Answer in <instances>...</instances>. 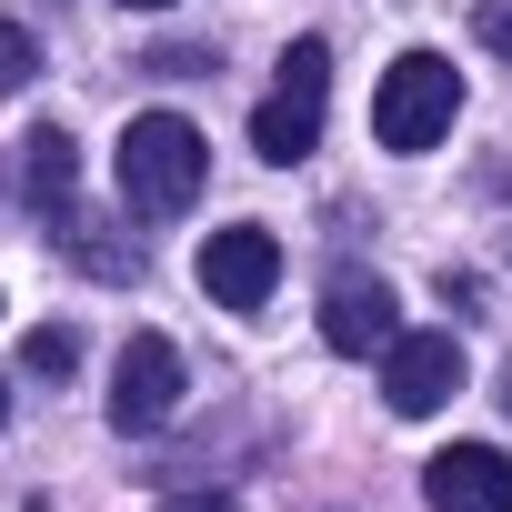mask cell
<instances>
[{
	"instance_id": "6da1fadb",
	"label": "cell",
	"mask_w": 512,
	"mask_h": 512,
	"mask_svg": "<svg viewBox=\"0 0 512 512\" xmlns=\"http://www.w3.org/2000/svg\"><path fill=\"white\" fill-rule=\"evenodd\" d=\"M111 171H121V201H131L141 221H171V211L201 201V181H211V141H201L181 111H141V121L121 131Z\"/></svg>"
},
{
	"instance_id": "7a4b0ae2",
	"label": "cell",
	"mask_w": 512,
	"mask_h": 512,
	"mask_svg": "<svg viewBox=\"0 0 512 512\" xmlns=\"http://www.w3.org/2000/svg\"><path fill=\"white\" fill-rule=\"evenodd\" d=\"M452 111H462V71L442 51H402L372 91V141L382 151H432L452 131Z\"/></svg>"
},
{
	"instance_id": "3957f363",
	"label": "cell",
	"mask_w": 512,
	"mask_h": 512,
	"mask_svg": "<svg viewBox=\"0 0 512 512\" xmlns=\"http://www.w3.org/2000/svg\"><path fill=\"white\" fill-rule=\"evenodd\" d=\"M322 91H332V51H322V41H292V51H282V91L251 111V151L282 161V171L312 161V151H322Z\"/></svg>"
},
{
	"instance_id": "277c9868",
	"label": "cell",
	"mask_w": 512,
	"mask_h": 512,
	"mask_svg": "<svg viewBox=\"0 0 512 512\" xmlns=\"http://www.w3.org/2000/svg\"><path fill=\"white\" fill-rule=\"evenodd\" d=\"M181 352H171V332H131L121 342V362H111V422L121 432H161L171 412H181Z\"/></svg>"
},
{
	"instance_id": "5b68a950",
	"label": "cell",
	"mask_w": 512,
	"mask_h": 512,
	"mask_svg": "<svg viewBox=\"0 0 512 512\" xmlns=\"http://www.w3.org/2000/svg\"><path fill=\"white\" fill-rule=\"evenodd\" d=\"M272 282H282V241H272L262 221H231V231L201 241V292H211L221 312H262Z\"/></svg>"
},
{
	"instance_id": "8992f818",
	"label": "cell",
	"mask_w": 512,
	"mask_h": 512,
	"mask_svg": "<svg viewBox=\"0 0 512 512\" xmlns=\"http://www.w3.org/2000/svg\"><path fill=\"white\" fill-rule=\"evenodd\" d=\"M322 342H332L342 362L392 352V342H402V302H392V282H382V272H332V282H322Z\"/></svg>"
},
{
	"instance_id": "52a82bcc",
	"label": "cell",
	"mask_w": 512,
	"mask_h": 512,
	"mask_svg": "<svg viewBox=\"0 0 512 512\" xmlns=\"http://www.w3.org/2000/svg\"><path fill=\"white\" fill-rule=\"evenodd\" d=\"M452 392H462V342H452V332H402V342L382 352V402H392V412L422 422V412H442Z\"/></svg>"
},
{
	"instance_id": "ba28073f",
	"label": "cell",
	"mask_w": 512,
	"mask_h": 512,
	"mask_svg": "<svg viewBox=\"0 0 512 512\" xmlns=\"http://www.w3.org/2000/svg\"><path fill=\"white\" fill-rule=\"evenodd\" d=\"M422 492H432V512H512V462L492 442H452L422 462Z\"/></svg>"
},
{
	"instance_id": "9c48e42d",
	"label": "cell",
	"mask_w": 512,
	"mask_h": 512,
	"mask_svg": "<svg viewBox=\"0 0 512 512\" xmlns=\"http://www.w3.org/2000/svg\"><path fill=\"white\" fill-rule=\"evenodd\" d=\"M71 181H81L71 141H61V131H31V141H21V201H31L41 221H61V211H71Z\"/></svg>"
},
{
	"instance_id": "30bf717a",
	"label": "cell",
	"mask_w": 512,
	"mask_h": 512,
	"mask_svg": "<svg viewBox=\"0 0 512 512\" xmlns=\"http://www.w3.org/2000/svg\"><path fill=\"white\" fill-rule=\"evenodd\" d=\"M21 362H31V372H41V382H61V372H71V362H81V332H71V322H41V332H31V342H21Z\"/></svg>"
},
{
	"instance_id": "8fae6325",
	"label": "cell",
	"mask_w": 512,
	"mask_h": 512,
	"mask_svg": "<svg viewBox=\"0 0 512 512\" xmlns=\"http://www.w3.org/2000/svg\"><path fill=\"white\" fill-rule=\"evenodd\" d=\"M31 71H41V41H31L21 21H0V91H21Z\"/></svg>"
},
{
	"instance_id": "7c38bea8",
	"label": "cell",
	"mask_w": 512,
	"mask_h": 512,
	"mask_svg": "<svg viewBox=\"0 0 512 512\" xmlns=\"http://www.w3.org/2000/svg\"><path fill=\"white\" fill-rule=\"evenodd\" d=\"M472 31H482V41L512 61V0H482V11H472Z\"/></svg>"
},
{
	"instance_id": "4fadbf2b",
	"label": "cell",
	"mask_w": 512,
	"mask_h": 512,
	"mask_svg": "<svg viewBox=\"0 0 512 512\" xmlns=\"http://www.w3.org/2000/svg\"><path fill=\"white\" fill-rule=\"evenodd\" d=\"M161 512H241V502H231V492H171Z\"/></svg>"
},
{
	"instance_id": "5bb4252c",
	"label": "cell",
	"mask_w": 512,
	"mask_h": 512,
	"mask_svg": "<svg viewBox=\"0 0 512 512\" xmlns=\"http://www.w3.org/2000/svg\"><path fill=\"white\" fill-rule=\"evenodd\" d=\"M121 11H171V0H121Z\"/></svg>"
},
{
	"instance_id": "9a60e30c",
	"label": "cell",
	"mask_w": 512,
	"mask_h": 512,
	"mask_svg": "<svg viewBox=\"0 0 512 512\" xmlns=\"http://www.w3.org/2000/svg\"><path fill=\"white\" fill-rule=\"evenodd\" d=\"M502 412H512V362H502Z\"/></svg>"
},
{
	"instance_id": "2e32d148",
	"label": "cell",
	"mask_w": 512,
	"mask_h": 512,
	"mask_svg": "<svg viewBox=\"0 0 512 512\" xmlns=\"http://www.w3.org/2000/svg\"><path fill=\"white\" fill-rule=\"evenodd\" d=\"M0 422H11V382H0Z\"/></svg>"
}]
</instances>
